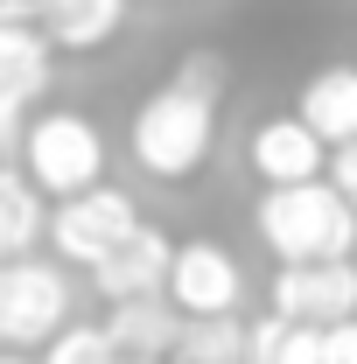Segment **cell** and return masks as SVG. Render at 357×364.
Segmentation results:
<instances>
[{
	"mask_svg": "<svg viewBox=\"0 0 357 364\" xmlns=\"http://www.w3.org/2000/svg\"><path fill=\"white\" fill-rule=\"evenodd\" d=\"M218 56H189L169 85L154 91L127 127V147L134 161L154 182H189L203 161H211V140H218Z\"/></svg>",
	"mask_w": 357,
	"mask_h": 364,
	"instance_id": "cell-1",
	"label": "cell"
},
{
	"mask_svg": "<svg viewBox=\"0 0 357 364\" xmlns=\"http://www.w3.org/2000/svg\"><path fill=\"white\" fill-rule=\"evenodd\" d=\"M260 238L280 267H315V259H351L357 252V210L329 182H287L260 196Z\"/></svg>",
	"mask_w": 357,
	"mask_h": 364,
	"instance_id": "cell-2",
	"label": "cell"
},
{
	"mask_svg": "<svg viewBox=\"0 0 357 364\" xmlns=\"http://www.w3.org/2000/svg\"><path fill=\"white\" fill-rule=\"evenodd\" d=\"M21 176L36 182L43 196H78V189H98L105 176V134L91 127L85 112H70V105H56V112H36L28 127H21Z\"/></svg>",
	"mask_w": 357,
	"mask_h": 364,
	"instance_id": "cell-3",
	"label": "cell"
},
{
	"mask_svg": "<svg viewBox=\"0 0 357 364\" xmlns=\"http://www.w3.org/2000/svg\"><path fill=\"white\" fill-rule=\"evenodd\" d=\"M56 329H70V273L49 267L43 252H21L0 267V343L36 350Z\"/></svg>",
	"mask_w": 357,
	"mask_h": 364,
	"instance_id": "cell-4",
	"label": "cell"
},
{
	"mask_svg": "<svg viewBox=\"0 0 357 364\" xmlns=\"http://www.w3.org/2000/svg\"><path fill=\"white\" fill-rule=\"evenodd\" d=\"M134 225H140L134 196L112 189V182H98V189H78V196H63V203L49 210V245H56V259H70V267H98Z\"/></svg>",
	"mask_w": 357,
	"mask_h": 364,
	"instance_id": "cell-5",
	"label": "cell"
},
{
	"mask_svg": "<svg viewBox=\"0 0 357 364\" xmlns=\"http://www.w3.org/2000/svg\"><path fill=\"white\" fill-rule=\"evenodd\" d=\"M169 301H176V316L203 322V316H238V301H245V267L224 252L218 238H189L176 245V259H169V287H161Z\"/></svg>",
	"mask_w": 357,
	"mask_h": 364,
	"instance_id": "cell-6",
	"label": "cell"
},
{
	"mask_svg": "<svg viewBox=\"0 0 357 364\" xmlns=\"http://www.w3.org/2000/svg\"><path fill=\"white\" fill-rule=\"evenodd\" d=\"M273 316L309 322V329H336L357 316V267L351 259H315V267H280L267 287Z\"/></svg>",
	"mask_w": 357,
	"mask_h": 364,
	"instance_id": "cell-7",
	"label": "cell"
},
{
	"mask_svg": "<svg viewBox=\"0 0 357 364\" xmlns=\"http://www.w3.org/2000/svg\"><path fill=\"white\" fill-rule=\"evenodd\" d=\"M169 259H176V238L161 225H134L98 267H91V287H98L105 301H147V294L169 287Z\"/></svg>",
	"mask_w": 357,
	"mask_h": 364,
	"instance_id": "cell-8",
	"label": "cell"
},
{
	"mask_svg": "<svg viewBox=\"0 0 357 364\" xmlns=\"http://www.w3.org/2000/svg\"><path fill=\"white\" fill-rule=\"evenodd\" d=\"M245 161H252V176L267 182V189H287V182H322L329 147H322L294 112H280V119H260V127H252Z\"/></svg>",
	"mask_w": 357,
	"mask_h": 364,
	"instance_id": "cell-9",
	"label": "cell"
},
{
	"mask_svg": "<svg viewBox=\"0 0 357 364\" xmlns=\"http://www.w3.org/2000/svg\"><path fill=\"white\" fill-rule=\"evenodd\" d=\"M105 343L119 350V364H161L182 336V316L169 294H147V301H112V316L98 322Z\"/></svg>",
	"mask_w": 357,
	"mask_h": 364,
	"instance_id": "cell-10",
	"label": "cell"
},
{
	"mask_svg": "<svg viewBox=\"0 0 357 364\" xmlns=\"http://www.w3.org/2000/svg\"><path fill=\"white\" fill-rule=\"evenodd\" d=\"M49 91V36L28 21H0V112L28 119V105Z\"/></svg>",
	"mask_w": 357,
	"mask_h": 364,
	"instance_id": "cell-11",
	"label": "cell"
},
{
	"mask_svg": "<svg viewBox=\"0 0 357 364\" xmlns=\"http://www.w3.org/2000/svg\"><path fill=\"white\" fill-rule=\"evenodd\" d=\"M322 147H343L357 140V63H329L302 85V112H294Z\"/></svg>",
	"mask_w": 357,
	"mask_h": 364,
	"instance_id": "cell-12",
	"label": "cell"
},
{
	"mask_svg": "<svg viewBox=\"0 0 357 364\" xmlns=\"http://www.w3.org/2000/svg\"><path fill=\"white\" fill-rule=\"evenodd\" d=\"M36 7H43L49 49H78V56L105 49L127 28V0H36Z\"/></svg>",
	"mask_w": 357,
	"mask_h": 364,
	"instance_id": "cell-13",
	"label": "cell"
},
{
	"mask_svg": "<svg viewBox=\"0 0 357 364\" xmlns=\"http://www.w3.org/2000/svg\"><path fill=\"white\" fill-rule=\"evenodd\" d=\"M49 231V210H43V189L21 176V168H0V267L36 252V238Z\"/></svg>",
	"mask_w": 357,
	"mask_h": 364,
	"instance_id": "cell-14",
	"label": "cell"
},
{
	"mask_svg": "<svg viewBox=\"0 0 357 364\" xmlns=\"http://www.w3.org/2000/svg\"><path fill=\"white\" fill-rule=\"evenodd\" d=\"M245 364H322V329L267 316L245 329Z\"/></svg>",
	"mask_w": 357,
	"mask_h": 364,
	"instance_id": "cell-15",
	"label": "cell"
},
{
	"mask_svg": "<svg viewBox=\"0 0 357 364\" xmlns=\"http://www.w3.org/2000/svg\"><path fill=\"white\" fill-rule=\"evenodd\" d=\"M169 358L176 364H245V322L238 316H203V322L182 316V336Z\"/></svg>",
	"mask_w": 357,
	"mask_h": 364,
	"instance_id": "cell-16",
	"label": "cell"
},
{
	"mask_svg": "<svg viewBox=\"0 0 357 364\" xmlns=\"http://www.w3.org/2000/svg\"><path fill=\"white\" fill-rule=\"evenodd\" d=\"M43 364H119V350L105 343V329L78 322V329H56L43 343Z\"/></svg>",
	"mask_w": 357,
	"mask_h": 364,
	"instance_id": "cell-17",
	"label": "cell"
},
{
	"mask_svg": "<svg viewBox=\"0 0 357 364\" xmlns=\"http://www.w3.org/2000/svg\"><path fill=\"white\" fill-rule=\"evenodd\" d=\"M322 182H329V189H336V196H343V203L357 210V140L329 147V168H322Z\"/></svg>",
	"mask_w": 357,
	"mask_h": 364,
	"instance_id": "cell-18",
	"label": "cell"
},
{
	"mask_svg": "<svg viewBox=\"0 0 357 364\" xmlns=\"http://www.w3.org/2000/svg\"><path fill=\"white\" fill-rule=\"evenodd\" d=\"M322 364H357V316L322 329Z\"/></svg>",
	"mask_w": 357,
	"mask_h": 364,
	"instance_id": "cell-19",
	"label": "cell"
},
{
	"mask_svg": "<svg viewBox=\"0 0 357 364\" xmlns=\"http://www.w3.org/2000/svg\"><path fill=\"white\" fill-rule=\"evenodd\" d=\"M21 127H28V119H14V112H0V154H7V147H21Z\"/></svg>",
	"mask_w": 357,
	"mask_h": 364,
	"instance_id": "cell-20",
	"label": "cell"
},
{
	"mask_svg": "<svg viewBox=\"0 0 357 364\" xmlns=\"http://www.w3.org/2000/svg\"><path fill=\"white\" fill-rule=\"evenodd\" d=\"M0 364H21V358H14V350H0Z\"/></svg>",
	"mask_w": 357,
	"mask_h": 364,
	"instance_id": "cell-21",
	"label": "cell"
}]
</instances>
